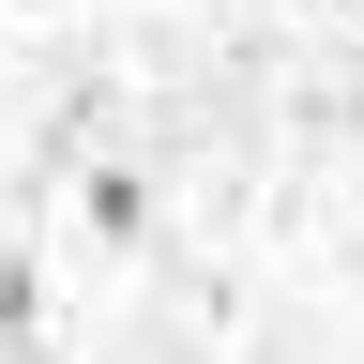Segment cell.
<instances>
[{"label": "cell", "mask_w": 364, "mask_h": 364, "mask_svg": "<svg viewBox=\"0 0 364 364\" xmlns=\"http://www.w3.org/2000/svg\"><path fill=\"white\" fill-rule=\"evenodd\" d=\"M0 318H16V273H0Z\"/></svg>", "instance_id": "1"}]
</instances>
